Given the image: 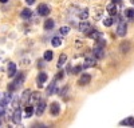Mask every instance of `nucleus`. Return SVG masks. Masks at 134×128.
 Here are the masks:
<instances>
[{
	"label": "nucleus",
	"mask_w": 134,
	"mask_h": 128,
	"mask_svg": "<svg viewBox=\"0 0 134 128\" xmlns=\"http://www.w3.org/2000/svg\"><path fill=\"white\" fill-rule=\"evenodd\" d=\"M16 73H18V72H16ZM24 79H26V75H24L23 72H19V73L16 75L15 80H14L12 83H9V85H8V91H9V92H12V91H15L16 88L21 87V85H23V83H24Z\"/></svg>",
	"instance_id": "f257e3e1"
},
{
	"label": "nucleus",
	"mask_w": 134,
	"mask_h": 128,
	"mask_svg": "<svg viewBox=\"0 0 134 128\" xmlns=\"http://www.w3.org/2000/svg\"><path fill=\"white\" fill-rule=\"evenodd\" d=\"M119 23H118V28H117V35L121 36V37H124L126 36V32H127V24H126V21L125 20H118Z\"/></svg>",
	"instance_id": "f03ea898"
},
{
	"label": "nucleus",
	"mask_w": 134,
	"mask_h": 128,
	"mask_svg": "<svg viewBox=\"0 0 134 128\" xmlns=\"http://www.w3.org/2000/svg\"><path fill=\"white\" fill-rule=\"evenodd\" d=\"M31 92H32L31 89H26V91H23V93H21L20 99H19V104H21V105H27V104H30Z\"/></svg>",
	"instance_id": "7ed1b4c3"
},
{
	"label": "nucleus",
	"mask_w": 134,
	"mask_h": 128,
	"mask_svg": "<svg viewBox=\"0 0 134 128\" xmlns=\"http://www.w3.org/2000/svg\"><path fill=\"white\" fill-rule=\"evenodd\" d=\"M106 11L109 12V15L110 16H117L118 15V5L115 4V3H109L107 4V7H106Z\"/></svg>",
	"instance_id": "20e7f679"
},
{
	"label": "nucleus",
	"mask_w": 134,
	"mask_h": 128,
	"mask_svg": "<svg viewBox=\"0 0 134 128\" xmlns=\"http://www.w3.org/2000/svg\"><path fill=\"white\" fill-rule=\"evenodd\" d=\"M50 12H51V8L47 4H40L38 7V14L40 16H47V15H50Z\"/></svg>",
	"instance_id": "39448f33"
},
{
	"label": "nucleus",
	"mask_w": 134,
	"mask_h": 128,
	"mask_svg": "<svg viewBox=\"0 0 134 128\" xmlns=\"http://www.w3.org/2000/svg\"><path fill=\"white\" fill-rule=\"evenodd\" d=\"M59 112H60V105H59V103H57V101L51 103V105H50V115H51V116H58Z\"/></svg>",
	"instance_id": "423d86ee"
},
{
	"label": "nucleus",
	"mask_w": 134,
	"mask_h": 128,
	"mask_svg": "<svg viewBox=\"0 0 134 128\" xmlns=\"http://www.w3.org/2000/svg\"><path fill=\"white\" fill-rule=\"evenodd\" d=\"M47 81V73L46 72H40L38 75V78H36V83H38V87L42 88L43 87V84Z\"/></svg>",
	"instance_id": "0eeeda50"
},
{
	"label": "nucleus",
	"mask_w": 134,
	"mask_h": 128,
	"mask_svg": "<svg viewBox=\"0 0 134 128\" xmlns=\"http://www.w3.org/2000/svg\"><path fill=\"white\" fill-rule=\"evenodd\" d=\"M7 75L8 78H14L16 75V64L15 63H8V67H7Z\"/></svg>",
	"instance_id": "6e6552de"
},
{
	"label": "nucleus",
	"mask_w": 134,
	"mask_h": 128,
	"mask_svg": "<svg viewBox=\"0 0 134 128\" xmlns=\"http://www.w3.org/2000/svg\"><path fill=\"white\" fill-rule=\"evenodd\" d=\"M91 81V76L88 73H83L82 76L79 78V80H78V84L79 85H87V84H90Z\"/></svg>",
	"instance_id": "1a4fd4ad"
},
{
	"label": "nucleus",
	"mask_w": 134,
	"mask_h": 128,
	"mask_svg": "<svg viewBox=\"0 0 134 128\" xmlns=\"http://www.w3.org/2000/svg\"><path fill=\"white\" fill-rule=\"evenodd\" d=\"M91 29H93L91 25L88 24L86 20H82V21H81V24H79V31H81V32H83V34H88Z\"/></svg>",
	"instance_id": "9d476101"
},
{
	"label": "nucleus",
	"mask_w": 134,
	"mask_h": 128,
	"mask_svg": "<svg viewBox=\"0 0 134 128\" xmlns=\"http://www.w3.org/2000/svg\"><path fill=\"white\" fill-rule=\"evenodd\" d=\"M97 64V59L93 56V57H86L85 59V61H83V64H82V67L83 68H88V67H94Z\"/></svg>",
	"instance_id": "9b49d317"
},
{
	"label": "nucleus",
	"mask_w": 134,
	"mask_h": 128,
	"mask_svg": "<svg viewBox=\"0 0 134 128\" xmlns=\"http://www.w3.org/2000/svg\"><path fill=\"white\" fill-rule=\"evenodd\" d=\"M87 35H88V37H90V39H94V41L98 40V39H100V37H103V34H102V32H100V31H97V29H91Z\"/></svg>",
	"instance_id": "f8f14e48"
},
{
	"label": "nucleus",
	"mask_w": 134,
	"mask_h": 128,
	"mask_svg": "<svg viewBox=\"0 0 134 128\" xmlns=\"http://www.w3.org/2000/svg\"><path fill=\"white\" fill-rule=\"evenodd\" d=\"M12 121H14V124H20V121H21V111H20V108H15V112L12 115Z\"/></svg>",
	"instance_id": "ddd939ff"
},
{
	"label": "nucleus",
	"mask_w": 134,
	"mask_h": 128,
	"mask_svg": "<svg viewBox=\"0 0 134 128\" xmlns=\"http://www.w3.org/2000/svg\"><path fill=\"white\" fill-rule=\"evenodd\" d=\"M44 110H46V101L44 100H40L39 103H38V107H36V115L38 116H40V115H43V112H44Z\"/></svg>",
	"instance_id": "4468645a"
},
{
	"label": "nucleus",
	"mask_w": 134,
	"mask_h": 128,
	"mask_svg": "<svg viewBox=\"0 0 134 128\" xmlns=\"http://www.w3.org/2000/svg\"><path fill=\"white\" fill-rule=\"evenodd\" d=\"M55 91H57V78H55L54 80H52V83L47 87V89H46V92H47V95H52Z\"/></svg>",
	"instance_id": "2eb2a0df"
},
{
	"label": "nucleus",
	"mask_w": 134,
	"mask_h": 128,
	"mask_svg": "<svg viewBox=\"0 0 134 128\" xmlns=\"http://www.w3.org/2000/svg\"><path fill=\"white\" fill-rule=\"evenodd\" d=\"M130 51V43L129 41H122L121 43V52L122 53H127Z\"/></svg>",
	"instance_id": "dca6fc26"
},
{
	"label": "nucleus",
	"mask_w": 134,
	"mask_h": 128,
	"mask_svg": "<svg viewBox=\"0 0 134 128\" xmlns=\"http://www.w3.org/2000/svg\"><path fill=\"white\" fill-rule=\"evenodd\" d=\"M78 16H79V19H81V20H86V19L88 17V9H87V8L81 9L79 12H78Z\"/></svg>",
	"instance_id": "f3484780"
},
{
	"label": "nucleus",
	"mask_w": 134,
	"mask_h": 128,
	"mask_svg": "<svg viewBox=\"0 0 134 128\" xmlns=\"http://www.w3.org/2000/svg\"><path fill=\"white\" fill-rule=\"evenodd\" d=\"M100 16H102V8H100V7H95L94 8V15H93L94 20H99Z\"/></svg>",
	"instance_id": "a211bd4d"
},
{
	"label": "nucleus",
	"mask_w": 134,
	"mask_h": 128,
	"mask_svg": "<svg viewBox=\"0 0 134 128\" xmlns=\"http://www.w3.org/2000/svg\"><path fill=\"white\" fill-rule=\"evenodd\" d=\"M31 15H32V11H31L30 8H26V9H23V11L20 12V16L23 17V19H30Z\"/></svg>",
	"instance_id": "6ab92c4d"
},
{
	"label": "nucleus",
	"mask_w": 134,
	"mask_h": 128,
	"mask_svg": "<svg viewBox=\"0 0 134 128\" xmlns=\"http://www.w3.org/2000/svg\"><path fill=\"white\" fill-rule=\"evenodd\" d=\"M62 43H63V39L62 37H52V40H51V44L54 46V47H60L62 46Z\"/></svg>",
	"instance_id": "aec40b11"
},
{
	"label": "nucleus",
	"mask_w": 134,
	"mask_h": 128,
	"mask_svg": "<svg viewBox=\"0 0 134 128\" xmlns=\"http://www.w3.org/2000/svg\"><path fill=\"white\" fill-rule=\"evenodd\" d=\"M54 20L52 19H47L46 21H44V29H47V31H50V29H52L54 28Z\"/></svg>",
	"instance_id": "412c9836"
},
{
	"label": "nucleus",
	"mask_w": 134,
	"mask_h": 128,
	"mask_svg": "<svg viewBox=\"0 0 134 128\" xmlns=\"http://www.w3.org/2000/svg\"><path fill=\"white\" fill-rule=\"evenodd\" d=\"M32 113H34V105H26V108H24L26 117H31Z\"/></svg>",
	"instance_id": "4be33fe9"
},
{
	"label": "nucleus",
	"mask_w": 134,
	"mask_h": 128,
	"mask_svg": "<svg viewBox=\"0 0 134 128\" xmlns=\"http://www.w3.org/2000/svg\"><path fill=\"white\" fill-rule=\"evenodd\" d=\"M121 125H130V127H133L134 125V117H127V119L122 120Z\"/></svg>",
	"instance_id": "5701e85b"
},
{
	"label": "nucleus",
	"mask_w": 134,
	"mask_h": 128,
	"mask_svg": "<svg viewBox=\"0 0 134 128\" xmlns=\"http://www.w3.org/2000/svg\"><path fill=\"white\" fill-rule=\"evenodd\" d=\"M66 60H67V56L64 55V53H62V55L59 56V60H58V68H62V66H64Z\"/></svg>",
	"instance_id": "b1692460"
},
{
	"label": "nucleus",
	"mask_w": 134,
	"mask_h": 128,
	"mask_svg": "<svg viewBox=\"0 0 134 128\" xmlns=\"http://www.w3.org/2000/svg\"><path fill=\"white\" fill-rule=\"evenodd\" d=\"M124 15H125L127 19H133V17H134V9H133V8H126L125 12H124Z\"/></svg>",
	"instance_id": "393cba45"
},
{
	"label": "nucleus",
	"mask_w": 134,
	"mask_h": 128,
	"mask_svg": "<svg viewBox=\"0 0 134 128\" xmlns=\"http://www.w3.org/2000/svg\"><path fill=\"white\" fill-rule=\"evenodd\" d=\"M40 100V93L39 92H31L30 101H39Z\"/></svg>",
	"instance_id": "a878e982"
},
{
	"label": "nucleus",
	"mask_w": 134,
	"mask_h": 128,
	"mask_svg": "<svg viewBox=\"0 0 134 128\" xmlns=\"http://www.w3.org/2000/svg\"><path fill=\"white\" fill-rule=\"evenodd\" d=\"M113 23H114V19L113 17H105L103 19V25L105 27H111V25H113Z\"/></svg>",
	"instance_id": "bb28decb"
},
{
	"label": "nucleus",
	"mask_w": 134,
	"mask_h": 128,
	"mask_svg": "<svg viewBox=\"0 0 134 128\" xmlns=\"http://www.w3.org/2000/svg\"><path fill=\"white\" fill-rule=\"evenodd\" d=\"M52 57H54V53L51 51H46V52H44V60H46V61H51Z\"/></svg>",
	"instance_id": "cd10ccee"
},
{
	"label": "nucleus",
	"mask_w": 134,
	"mask_h": 128,
	"mask_svg": "<svg viewBox=\"0 0 134 128\" xmlns=\"http://www.w3.org/2000/svg\"><path fill=\"white\" fill-rule=\"evenodd\" d=\"M69 32H70V27H60V29H59V34L62 36L69 35Z\"/></svg>",
	"instance_id": "c85d7f7f"
},
{
	"label": "nucleus",
	"mask_w": 134,
	"mask_h": 128,
	"mask_svg": "<svg viewBox=\"0 0 134 128\" xmlns=\"http://www.w3.org/2000/svg\"><path fill=\"white\" fill-rule=\"evenodd\" d=\"M55 78H57V80H60V79H63V78H64V72H63V71H59V72H58V75H57Z\"/></svg>",
	"instance_id": "c756f323"
},
{
	"label": "nucleus",
	"mask_w": 134,
	"mask_h": 128,
	"mask_svg": "<svg viewBox=\"0 0 134 128\" xmlns=\"http://www.w3.org/2000/svg\"><path fill=\"white\" fill-rule=\"evenodd\" d=\"M67 91H69V87H67V85H66V87H64V88H63V89L60 91V96H64V95L67 93Z\"/></svg>",
	"instance_id": "7c9ffc66"
},
{
	"label": "nucleus",
	"mask_w": 134,
	"mask_h": 128,
	"mask_svg": "<svg viewBox=\"0 0 134 128\" xmlns=\"http://www.w3.org/2000/svg\"><path fill=\"white\" fill-rule=\"evenodd\" d=\"M111 2H113V3H115L118 7H121V5H122V0H111Z\"/></svg>",
	"instance_id": "2f4dec72"
},
{
	"label": "nucleus",
	"mask_w": 134,
	"mask_h": 128,
	"mask_svg": "<svg viewBox=\"0 0 134 128\" xmlns=\"http://www.w3.org/2000/svg\"><path fill=\"white\" fill-rule=\"evenodd\" d=\"M35 2H36V0H26V3H27L28 5H32V4H35Z\"/></svg>",
	"instance_id": "473e14b6"
},
{
	"label": "nucleus",
	"mask_w": 134,
	"mask_h": 128,
	"mask_svg": "<svg viewBox=\"0 0 134 128\" xmlns=\"http://www.w3.org/2000/svg\"><path fill=\"white\" fill-rule=\"evenodd\" d=\"M38 63H39V64H38V67H39V68H40V67H43V60H39Z\"/></svg>",
	"instance_id": "72a5a7b5"
},
{
	"label": "nucleus",
	"mask_w": 134,
	"mask_h": 128,
	"mask_svg": "<svg viewBox=\"0 0 134 128\" xmlns=\"http://www.w3.org/2000/svg\"><path fill=\"white\" fill-rule=\"evenodd\" d=\"M8 0H0V3H7Z\"/></svg>",
	"instance_id": "f704fd0d"
},
{
	"label": "nucleus",
	"mask_w": 134,
	"mask_h": 128,
	"mask_svg": "<svg viewBox=\"0 0 134 128\" xmlns=\"http://www.w3.org/2000/svg\"><path fill=\"white\" fill-rule=\"evenodd\" d=\"M130 3H131V4L134 5V0H130Z\"/></svg>",
	"instance_id": "c9c22d12"
},
{
	"label": "nucleus",
	"mask_w": 134,
	"mask_h": 128,
	"mask_svg": "<svg viewBox=\"0 0 134 128\" xmlns=\"http://www.w3.org/2000/svg\"><path fill=\"white\" fill-rule=\"evenodd\" d=\"M0 124H2V121H0Z\"/></svg>",
	"instance_id": "e433bc0d"
},
{
	"label": "nucleus",
	"mask_w": 134,
	"mask_h": 128,
	"mask_svg": "<svg viewBox=\"0 0 134 128\" xmlns=\"http://www.w3.org/2000/svg\"><path fill=\"white\" fill-rule=\"evenodd\" d=\"M133 127H134V125H133Z\"/></svg>",
	"instance_id": "4c0bfd02"
}]
</instances>
